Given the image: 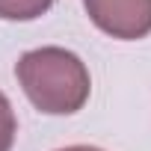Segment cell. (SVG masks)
Segmentation results:
<instances>
[{
    "mask_svg": "<svg viewBox=\"0 0 151 151\" xmlns=\"http://www.w3.org/2000/svg\"><path fill=\"white\" fill-rule=\"evenodd\" d=\"M15 77L39 113L71 116L92 92L86 62L65 47H36L15 62Z\"/></svg>",
    "mask_w": 151,
    "mask_h": 151,
    "instance_id": "obj_1",
    "label": "cell"
},
{
    "mask_svg": "<svg viewBox=\"0 0 151 151\" xmlns=\"http://www.w3.org/2000/svg\"><path fill=\"white\" fill-rule=\"evenodd\" d=\"M98 30L113 39L133 42L151 33V0H83Z\"/></svg>",
    "mask_w": 151,
    "mask_h": 151,
    "instance_id": "obj_2",
    "label": "cell"
},
{
    "mask_svg": "<svg viewBox=\"0 0 151 151\" xmlns=\"http://www.w3.org/2000/svg\"><path fill=\"white\" fill-rule=\"evenodd\" d=\"M53 6V0H0L3 21H36Z\"/></svg>",
    "mask_w": 151,
    "mask_h": 151,
    "instance_id": "obj_3",
    "label": "cell"
},
{
    "mask_svg": "<svg viewBox=\"0 0 151 151\" xmlns=\"http://www.w3.org/2000/svg\"><path fill=\"white\" fill-rule=\"evenodd\" d=\"M15 133H18V122H15L12 104H9V98L3 92H0V151H12Z\"/></svg>",
    "mask_w": 151,
    "mask_h": 151,
    "instance_id": "obj_4",
    "label": "cell"
},
{
    "mask_svg": "<svg viewBox=\"0 0 151 151\" xmlns=\"http://www.w3.org/2000/svg\"><path fill=\"white\" fill-rule=\"evenodd\" d=\"M56 151H101L95 145H68V148H56Z\"/></svg>",
    "mask_w": 151,
    "mask_h": 151,
    "instance_id": "obj_5",
    "label": "cell"
}]
</instances>
